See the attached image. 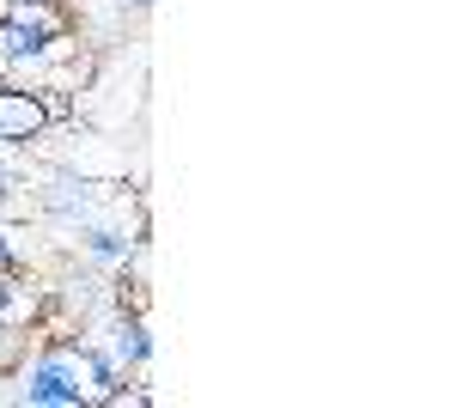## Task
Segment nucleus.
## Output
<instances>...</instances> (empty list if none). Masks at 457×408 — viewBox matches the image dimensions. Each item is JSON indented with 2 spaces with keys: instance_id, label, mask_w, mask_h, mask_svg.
Segmentation results:
<instances>
[{
  "instance_id": "obj_1",
  "label": "nucleus",
  "mask_w": 457,
  "mask_h": 408,
  "mask_svg": "<svg viewBox=\"0 0 457 408\" xmlns=\"http://www.w3.org/2000/svg\"><path fill=\"white\" fill-rule=\"evenodd\" d=\"M55 129L49 122V110H43V92L25 86V79H0V146H31Z\"/></svg>"
},
{
  "instance_id": "obj_2",
  "label": "nucleus",
  "mask_w": 457,
  "mask_h": 408,
  "mask_svg": "<svg viewBox=\"0 0 457 408\" xmlns=\"http://www.w3.org/2000/svg\"><path fill=\"white\" fill-rule=\"evenodd\" d=\"M31 347H37V336L25 329V323H0V378H12V372H19Z\"/></svg>"
},
{
  "instance_id": "obj_3",
  "label": "nucleus",
  "mask_w": 457,
  "mask_h": 408,
  "mask_svg": "<svg viewBox=\"0 0 457 408\" xmlns=\"http://www.w3.org/2000/svg\"><path fill=\"white\" fill-rule=\"evenodd\" d=\"M129 6H135V12H146V6H153V0H129Z\"/></svg>"
}]
</instances>
